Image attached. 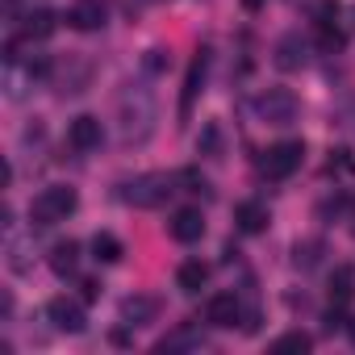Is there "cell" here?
Segmentation results:
<instances>
[{
  "label": "cell",
  "mask_w": 355,
  "mask_h": 355,
  "mask_svg": "<svg viewBox=\"0 0 355 355\" xmlns=\"http://www.w3.org/2000/svg\"><path fill=\"white\" fill-rule=\"evenodd\" d=\"M305 159V146L301 142H276L263 159V171H268V180H288V175L301 167Z\"/></svg>",
  "instance_id": "obj_2"
},
{
  "label": "cell",
  "mask_w": 355,
  "mask_h": 355,
  "mask_svg": "<svg viewBox=\"0 0 355 355\" xmlns=\"http://www.w3.org/2000/svg\"><path fill=\"white\" fill-rule=\"evenodd\" d=\"M263 5H268V0H243V9H251V13H255V9H263Z\"/></svg>",
  "instance_id": "obj_26"
},
{
  "label": "cell",
  "mask_w": 355,
  "mask_h": 355,
  "mask_svg": "<svg viewBox=\"0 0 355 355\" xmlns=\"http://www.w3.org/2000/svg\"><path fill=\"white\" fill-rule=\"evenodd\" d=\"M67 142H71L76 150H96V146H101V117H92V113L76 117L71 130H67Z\"/></svg>",
  "instance_id": "obj_6"
},
{
  "label": "cell",
  "mask_w": 355,
  "mask_h": 355,
  "mask_svg": "<svg viewBox=\"0 0 355 355\" xmlns=\"http://www.w3.org/2000/svg\"><path fill=\"white\" fill-rule=\"evenodd\" d=\"M263 117H268L272 125H288V121L297 117V101H293L288 92H268V96H263Z\"/></svg>",
  "instance_id": "obj_9"
},
{
  "label": "cell",
  "mask_w": 355,
  "mask_h": 355,
  "mask_svg": "<svg viewBox=\"0 0 355 355\" xmlns=\"http://www.w3.org/2000/svg\"><path fill=\"white\" fill-rule=\"evenodd\" d=\"M26 34H30V38H51V34H55V13H46V9L30 13V26H26Z\"/></svg>",
  "instance_id": "obj_18"
},
{
  "label": "cell",
  "mask_w": 355,
  "mask_h": 355,
  "mask_svg": "<svg viewBox=\"0 0 355 355\" xmlns=\"http://www.w3.org/2000/svg\"><path fill=\"white\" fill-rule=\"evenodd\" d=\"M67 26H76V30H101L105 26V5H101V0H76V5L67 9Z\"/></svg>",
  "instance_id": "obj_7"
},
{
  "label": "cell",
  "mask_w": 355,
  "mask_h": 355,
  "mask_svg": "<svg viewBox=\"0 0 355 355\" xmlns=\"http://www.w3.org/2000/svg\"><path fill=\"white\" fill-rule=\"evenodd\" d=\"M205 280H209V268L201 259H189V263H180V272H175V284H180L184 293H197Z\"/></svg>",
  "instance_id": "obj_15"
},
{
  "label": "cell",
  "mask_w": 355,
  "mask_h": 355,
  "mask_svg": "<svg viewBox=\"0 0 355 355\" xmlns=\"http://www.w3.org/2000/svg\"><path fill=\"white\" fill-rule=\"evenodd\" d=\"M313 259H318V243L297 247V268H313Z\"/></svg>",
  "instance_id": "obj_23"
},
{
  "label": "cell",
  "mask_w": 355,
  "mask_h": 355,
  "mask_svg": "<svg viewBox=\"0 0 355 355\" xmlns=\"http://www.w3.org/2000/svg\"><path fill=\"white\" fill-rule=\"evenodd\" d=\"M318 26H334V17H338V0H318Z\"/></svg>",
  "instance_id": "obj_20"
},
{
  "label": "cell",
  "mask_w": 355,
  "mask_h": 355,
  "mask_svg": "<svg viewBox=\"0 0 355 355\" xmlns=\"http://www.w3.org/2000/svg\"><path fill=\"white\" fill-rule=\"evenodd\" d=\"M71 209H76V189L55 184V189H46V193L30 205V222H34V226H55V222H63Z\"/></svg>",
  "instance_id": "obj_1"
},
{
  "label": "cell",
  "mask_w": 355,
  "mask_h": 355,
  "mask_svg": "<svg viewBox=\"0 0 355 355\" xmlns=\"http://www.w3.org/2000/svg\"><path fill=\"white\" fill-rule=\"evenodd\" d=\"M313 347V338L305 334V330H288V334H280L276 343H272V351L276 355H288V351H309Z\"/></svg>",
  "instance_id": "obj_17"
},
{
  "label": "cell",
  "mask_w": 355,
  "mask_h": 355,
  "mask_svg": "<svg viewBox=\"0 0 355 355\" xmlns=\"http://www.w3.org/2000/svg\"><path fill=\"white\" fill-rule=\"evenodd\" d=\"M330 171H355V163L347 159V150H334V159H330Z\"/></svg>",
  "instance_id": "obj_24"
},
{
  "label": "cell",
  "mask_w": 355,
  "mask_h": 355,
  "mask_svg": "<svg viewBox=\"0 0 355 355\" xmlns=\"http://www.w3.org/2000/svg\"><path fill=\"white\" fill-rule=\"evenodd\" d=\"M80 297H84V301H96V297H101V284H96V280H84V284H80Z\"/></svg>",
  "instance_id": "obj_25"
},
{
  "label": "cell",
  "mask_w": 355,
  "mask_h": 355,
  "mask_svg": "<svg viewBox=\"0 0 355 355\" xmlns=\"http://www.w3.org/2000/svg\"><path fill=\"white\" fill-rule=\"evenodd\" d=\"M171 193V184H167V175H138V180H130L125 184V201L130 205H138V209H150V205H159L163 197Z\"/></svg>",
  "instance_id": "obj_3"
},
{
  "label": "cell",
  "mask_w": 355,
  "mask_h": 355,
  "mask_svg": "<svg viewBox=\"0 0 355 355\" xmlns=\"http://www.w3.org/2000/svg\"><path fill=\"white\" fill-rule=\"evenodd\" d=\"M351 334H355V330H351Z\"/></svg>",
  "instance_id": "obj_27"
},
{
  "label": "cell",
  "mask_w": 355,
  "mask_h": 355,
  "mask_svg": "<svg viewBox=\"0 0 355 355\" xmlns=\"http://www.w3.org/2000/svg\"><path fill=\"white\" fill-rule=\"evenodd\" d=\"M201 234H205V218H201V209H180L171 218V239L175 243H201Z\"/></svg>",
  "instance_id": "obj_5"
},
{
  "label": "cell",
  "mask_w": 355,
  "mask_h": 355,
  "mask_svg": "<svg viewBox=\"0 0 355 355\" xmlns=\"http://www.w3.org/2000/svg\"><path fill=\"white\" fill-rule=\"evenodd\" d=\"M218 138H222L218 125H205V134H201V150H205V155H218Z\"/></svg>",
  "instance_id": "obj_22"
},
{
  "label": "cell",
  "mask_w": 355,
  "mask_h": 355,
  "mask_svg": "<svg viewBox=\"0 0 355 355\" xmlns=\"http://www.w3.org/2000/svg\"><path fill=\"white\" fill-rule=\"evenodd\" d=\"M92 255H96L101 263H117V259H121V239L109 234V230L96 234V239H92Z\"/></svg>",
  "instance_id": "obj_16"
},
{
  "label": "cell",
  "mask_w": 355,
  "mask_h": 355,
  "mask_svg": "<svg viewBox=\"0 0 355 355\" xmlns=\"http://www.w3.org/2000/svg\"><path fill=\"white\" fill-rule=\"evenodd\" d=\"M46 318L55 322V330H67V334H80V330H84V309H80V301L55 297V301L46 305Z\"/></svg>",
  "instance_id": "obj_4"
},
{
  "label": "cell",
  "mask_w": 355,
  "mask_h": 355,
  "mask_svg": "<svg viewBox=\"0 0 355 355\" xmlns=\"http://www.w3.org/2000/svg\"><path fill=\"white\" fill-rule=\"evenodd\" d=\"M234 222H239V230L259 234V230L268 226V209H263V205H255V201H243V205L234 209Z\"/></svg>",
  "instance_id": "obj_13"
},
{
  "label": "cell",
  "mask_w": 355,
  "mask_h": 355,
  "mask_svg": "<svg viewBox=\"0 0 355 355\" xmlns=\"http://www.w3.org/2000/svg\"><path fill=\"white\" fill-rule=\"evenodd\" d=\"M159 318V301L155 297H125L121 301V322L125 326H146Z\"/></svg>",
  "instance_id": "obj_8"
},
{
  "label": "cell",
  "mask_w": 355,
  "mask_h": 355,
  "mask_svg": "<svg viewBox=\"0 0 355 355\" xmlns=\"http://www.w3.org/2000/svg\"><path fill=\"white\" fill-rule=\"evenodd\" d=\"M351 297H355V268L351 263H338L330 272V301L334 305H347Z\"/></svg>",
  "instance_id": "obj_11"
},
{
  "label": "cell",
  "mask_w": 355,
  "mask_h": 355,
  "mask_svg": "<svg viewBox=\"0 0 355 355\" xmlns=\"http://www.w3.org/2000/svg\"><path fill=\"white\" fill-rule=\"evenodd\" d=\"M205 318H209V326H234L239 322V301H234V293H218L214 301H209V309H205Z\"/></svg>",
  "instance_id": "obj_10"
},
{
  "label": "cell",
  "mask_w": 355,
  "mask_h": 355,
  "mask_svg": "<svg viewBox=\"0 0 355 355\" xmlns=\"http://www.w3.org/2000/svg\"><path fill=\"white\" fill-rule=\"evenodd\" d=\"M76 263H80V243H55V251H51V268L59 272V276H71L76 272Z\"/></svg>",
  "instance_id": "obj_14"
},
{
  "label": "cell",
  "mask_w": 355,
  "mask_h": 355,
  "mask_svg": "<svg viewBox=\"0 0 355 355\" xmlns=\"http://www.w3.org/2000/svg\"><path fill=\"white\" fill-rule=\"evenodd\" d=\"M301 63H305V42H301L297 34L280 38V46H276V67H280V71H297Z\"/></svg>",
  "instance_id": "obj_12"
},
{
  "label": "cell",
  "mask_w": 355,
  "mask_h": 355,
  "mask_svg": "<svg viewBox=\"0 0 355 355\" xmlns=\"http://www.w3.org/2000/svg\"><path fill=\"white\" fill-rule=\"evenodd\" d=\"M318 46H322V51H338V46H343V34H338V30H330V26H322Z\"/></svg>",
  "instance_id": "obj_21"
},
{
  "label": "cell",
  "mask_w": 355,
  "mask_h": 355,
  "mask_svg": "<svg viewBox=\"0 0 355 355\" xmlns=\"http://www.w3.org/2000/svg\"><path fill=\"white\" fill-rule=\"evenodd\" d=\"M201 76H205V55H201V59L189 67V84H184V109H189V105H193V96L201 92Z\"/></svg>",
  "instance_id": "obj_19"
}]
</instances>
